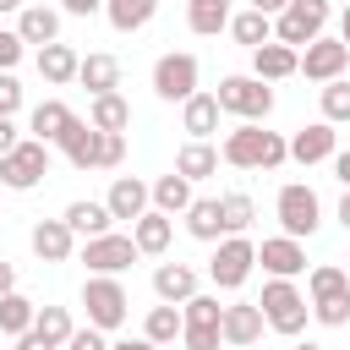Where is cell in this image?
I'll return each instance as SVG.
<instances>
[{"label":"cell","instance_id":"13","mask_svg":"<svg viewBox=\"0 0 350 350\" xmlns=\"http://www.w3.org/2000/svg\"><path fill=\"white\" fill-rule=\"evenodd\" d=\"M224 345H235V350H252L257 339H262V328H268V317H262V306L257 301H235V306H224Z\"/></svg>","mask_w":350,"mask_h":350},{"label":"cell","instance_id":"20","mask_svg":"<svg viewBox=\"0 0 350 350\" xmlns=\"http://www.w3.org/2000/svg\"><path fill=\"white\" fill-rule=\"evenodd\" d=\"M170 235H175V219H170V213H159V208H148L142 219H131V241H137V252H142V257L170 252Z\"/></svg>","mask_w":350,"mask_h":350},{"label":"cell","instance_id":"46","mask_svg":"<svg viewBox=\"0 0 350 350\" xmlns=\"http://www.w3.org/2000/svg\"><path fill=\"white\" fill-rule=\"evenodd\" d=\"M60 5H66V11H71V16H93V11H98V5H104V0H60Z\"/></svg>","mask_w":350,"mask_h":350},{"label":"cell","instance_id":"16","mask_svg":"<svg viewBox=\"0 0 350 350\" xmlns=\"http://www.w3.org/2000/svg\"><path fill=\"white\" fill-rule=\"evenodd\" d=\"M295 71H301V49H290V44H279V38H268V44L252 49V77L284 82V77H295Z\"/></svg>","mask_w":350,"mask_h":350},{"label":"cell","instance_id":"48","mask_svg":"<svg viewBox=\"0 0 350 350\" xmlns=\"http://www.w3.org/2000/svg\"><path fill=\"white\" fill-rule=\"evenodd\" d=\"M109 350H159V345H153V339H148V334H142V339H115V345H109Z\"/></svg>","mask_w":350,"mask_h":350},{"label":"cell","instance_id":"38","mask_svg":"<svg viewBox=\"0 0 350 350\" xmlns=\"http://www.w3.org/2000/svg\"><path fill=\"white\" fill-rule=\"evenodd\" d=\"M219 202H224V235H246L252 219H257V202H252L246 191H230V197H219Z\"/></svg>","mask_w":350,"mask_h":350},{"label":"cell","instance_id":"22","mask_svg":"<svg viewBox=\"0 0 350 350\" xmlns=\"http://www.w3.org/2000/svg\"><path fill=\"white\" fill-rule=\"evenodd\" d=\"M16 33H22V44H55L60 38V11H49V5H22V16H16Z\"/></svg>","mask_w":350,"mask_h":350},{"label":"cell","instance_id":"2","mask_svg":"<svg viewBox=\"0 0 350 350\" xmlns=\"http://www.w3.org/2000/svg\"><path fill=\"white\" fill-rule=\"evenodd\" d=\"M306 290H312V317L323 328H345L350 323V273L334 268V262H317L306 273Z\"/></svg>","mask_w":350,"mask_h":350},{"label":"cell","instance_id":"24","mask_svg":"<svg viewBox=\"0 0 350 350\" xmlns=\"http://www.w3.org/2000/svg\"><path fill=\"white\" fill-rule=\"evenodd\" d=\"M186 230H191L197 241H219V235H224V202H219V197H191Z\"/></svg>","mask_w":350,"mask_h":350},{"label":"cell","instance_id":"31","mask_svg":"<svg viewBox=\"0 0 350 350\" xmlns=\"http://www.w3.org/2000/svg\"><path fill=\"white\" fill-rule=\"evenodd\" d=\"M60 219H66V224H71L77 235H88V241H93V235H104V230L115 224V213H109V202H71V208H66Z\"/></svg>","mask_w":350,"mask_h":350},{"label":"cell","instance_id":"15","mask_svg":"<svg viewBox=\"0 0 350 350\" xmlns=\"http://www.w3.org/2000/svg\"><path fill=\"white\" fill-rule=\"evenodd\" d=\"M257 262H262L273 279H295V273H306V246H301L295 235H273V241L257 246Z\"/></svg>","mask_w":350,"mask_h":350},{"label":"cell","instance_id":"47","mask_svg":"<svg viewBox=\"0 0 350 350\" xmlns=\"http://www.w3.org/2000/svg\"><path fill=\"white\" fill-rule=\"evenodd\" d=\"M11 290H16V268L0 257V295H11Z\"/></svg>","mask_w":350,"mask_h":350},{"label":"cell","instance_id":"3","mask_svg":"<svg viewBox=\"0 0 350 350\" xmlns=\"http://www.w3.org/2000/svg\"><path fill=\"white\" fill-rule=\"evenodd\" d=\"M257 306H262L268 328H273V334H284V339H295V334L306 328V317H312V301H306V295H301L290 279H268Z\"/></svg>","mask_w":350,"mask_h":350},{"label":"cell","instance_id":"26","mask_svg":"<svg viewBox=\"0 0 350 350\" xmlns=\"http://www.w3.org/2000/svg\"><path fill=\"white\" fill-rule=\"evenodd\" d=\"M175 170H180L186 180H208V175L219 170V148H213V142H202V137H191V142L175 153Z\"/></svg>","mask_w":350,"mask_h":350},{"label":"cell","instance_id":"23","mask_svg":"<svg viewBox=\"0 0 350 350\" xmlns=\"http://www.w3.org/2000/svg\"><path fill=\"white\" fill-rule=\"evenodd\" d=\"M153 295L159 301H191L197 295V273L186 262H159L153 268Z\"/></svg>","mask_w":350,"mask_h":350},{"label":"cell","instance_id":"12","mask_svg":"<svg viewBox=\"0 0 350 350\" xmlns=\"http://www.w3.org/2000/svg\"><path fill=\"white\" fill-rule=\"evenodd\" d=\"M345 66H350V44L345 38H312L306 44V55H301V71H306V82H334V77H345Z\"/></svg>","mask_w":350,"mask_h":350},{"label":"cell","instance_id":"34","mask_svg":"<svg viewBox=\"0 0 350 350\" xmlns=\"http://www.w3.org/2000/svg\"><path fill=\"white\" fill-rule=\"evenodd\" d=\"M71 120H77V115H71L60 98H44V104L33 109V137H38V142H60Z\"/></svg>","mask_w":350,"mask_h":350},{"label":"cell","instance_id":"52","mask_svg":"<svg viewBox=\"0 0 350 350\" xmlns=\"http://www.w3.org/2000/svg\"><path fill=\"white\" fill-rule=\"evenodd\" d=\"M339 38H345V44H350V5H345V11H339Z\"/></svg>","mask_w":350,"mask_h":350},{"label":"cell","instance_id":"25","mask_svg":"<svg viewBox=\"0 0 350 350\" xmlns=\"http://www.w3.org/2000/svg\"><path fill=\"white\" fill-rule=\"evenodd\" d=\"M180 126L208 142V131H219V98H213V93H191V98L180 104Z\"/></svg>","mask_w":350,"mask_h":350},{"label":"cell","instance_id":"29","mask_svg":"<svg viewBox=\"0 0 350 350\" xmlns=\"http://www.w3.org/2000/svg\"><path fill=\"white\" fill-rule=\"evenodd\" d=\"M88 120H93L98 131H126V126H131V104H126L120 93H93Z\"/></svg>","mask_w":350,"mask_h":350},{"label":"cell","instance_id":"44","mask_svg":"<svg viewBox=\"0 0 350 350\" xmlns=\"http://www.w3.org/2000/svg\"><path fill=\"white\" fill-rule=\"evenodd\" d=\"M16 142H22V137H16V126H11V115H0V159H5V153H11Z\"/></svg>","mask_w":350,"mask_h":350},{"label":"cell","instance_id":"9","mask_svg":"<svg viewBox=\"0 0 350 350\" xmlns=\"http://www.w3.org/2000/svg\"><path fill=\"white\" fill-rule=\"evenodd\" d=\"M197 71H202L197 55H186V49L175 55V49H170V55H159V66H153V93H159L164 104H186V98L197 93Z\"/></svg>","mask_w":350,"mask_h":350},{"label":"cell","instance_id":"11","mask_svg":"<svg viewBox=\"0 0 350 350\" xmlns=\"http://www.w3.org/2000/svg\"><path fill=\"white\" fill-rule=\"evenodd\" d=\"M142 252H137V241L131 235H115V230H104V235H93L88 246H82V262L93 268V273H120V268H131Z\"/></svg>","mask_w":350,"mask_h":350},{"label":"cell","instance_id":"41","mask_svg":"<svg viewBox=\"0 0 350 350\" xmlns=\"http://www.w3.org/2000/svg\"><path fill=\"white\" fill-rule=\"evenodd\" d=\"M66 350H109V339H104V328L88 323V328H77V334L66 339Z\"/></svg>","mask_w":350,"mask_h":350},{"label":"cell","instance_id":"49","mask_svg":"<svg viewBox=\"0 0 350 350\" xmlns=\"http://www.w3.org/2000/svg\"><path fill=\"white\" fill-rule=\"evenodd\" d=\"M334 175L350 186V148H345V153H334Z\"/></svg>","mask_w":350,"mask_h":350},{"label":"cell","instance_id":"39","mask_svg":"<svg viewBox=\"0 0 350 350\" xmlns=\"http://www.w3.org/2000/svg\"><path fill=\"white\" fill-rule=\"evenodd\" d=\"M323 120H350V82L345 77L323 82Z\"/></svg>","mask_w":350,"mask_h":350},{"label":"cell","instance_id":"36","mask_svg":"<svg viewBox=\"0 0 350 350\" xmlns=\"http://www.w3.org/2000/svg\"><path fill=\"white\" fill-rule=\"evenodd\" d=\"M33 317H38V306H33L27 295H16V290H11V295H0V334H11V339H16V334H27V328H33Z\"/></svg>","mask_w":350,"mask_h":350},{"label":"cell","instance_id":"8","mask_svg":"<svg viewBox=\"0 0 350 350\" xmlns=\"http://www.w3.org/2000/svg\"><path fill=\"white\" fill-rule=\"evenodd\" d=\"M213 98H219V109H230V115H241V120H262V115L273 109V88H268L262 77H224Z\"/></svg>","mask_w":350,"mask_h":350},{"label":"cell","instance_id":"30","mask_svg":"<svg viewBox=\"0 0 350 350\" xmlns=\"http://www.w3.org/2000/svg\"><path fill=\"white\" fill-rule=\"evenodd\" d=\"M153 208L170 213V219L186 213V208H191V180H186L180 170H175V175H159V180H153Z\"/></svg>","mask_w":350,"mask_h":350},{"label":"cell","instance_id":"51","mask_svg":"<svg viewBox=\"0 0 350 350\" xmlns=\"http://www.w3.org/2000/svg\"><path fill=\"white\" fill-rule=\"evenodd\" d=\"M339 224L350 230V186H345V197H339Z\"/></svg>","mask_w":350,"mask_h":350},{"label":"cell","instance_id":"42","mask_svg":"<svg viewBox=\"0 0 350 350\" xmlns=\"http://www.w3.org/2000/svg\"><path fill=\"white\" fill-rule=\"evenodd\" d=\"M22 109V82L11 71H0V115H16Z\"/></svg>","mask_w":350,"mask_h":350},{"label":"cell","instance_id":"7","mask_svg":"<svg viewBox=\"0 0 350 350\" xmlns=\"http://www.w3.org/2000/svg\"><path fill=\"white\" fill-rule=\"evenodd\" d=\"M44 175H49V142H38V137H22L0 159V186H11V191H33Z\"/></svg>","mask_w":350,"mask_h":350},{"label":"cell","instance_id":"19","mask_svg":"<svg viewBox=\"0 0 350 350\" xmlns=\"http://www.w3.org/2000/svg\"><path fill=\"white\" fill-rule=\"evenodd\" d=\"M77 71H82V55L71 49V44H44L38 49V77L49 82V88H66V82H77Z\"/></svg>","mask_w":350,"mask_h":350},{"label":"cell","instance_id":"54","mask_svg":"<svg viewBox=\"0 0 350 350\" xmlns=\"http://www.w3.org/2000/svg\"><path fill=\"white\" fill-rule=\"evenodd\" d=\"M290 350H323V345H312V339H306V345H290Z\"/></svg>","mask_w":350,"mask_h":350},{"label":"cell","instance_id":"4","mask_svg":"<svg viewBox=\"0 0 350 350\" xmlns=\"http://www.w3.org/2000/svg\"><path fill=\"white\" fill-rule=\"evenodd\" d=\"M273 213H279L284 235H295V241L317 235V224H323V202H317V191H312L306 180H290V186H279V197H273Z\"/></svg>","mask_w":350,"mask_h":350},{"label":"cell","instance_id":"37","mask_svg":"<svg viewBox=\"0 0 350 350\" xmlns=\"http://www.w3.org/2000/svg\"><path fill=\"white\" fill-rule=\"evenodd\" d=\"M33 334H44L55 350H66V339H71L77 328H71V312H66V306H38V317H33Z\"/></svg>","mask_w":350,"mask_h":350},{"label":"cell","instance_id":"5","mask_svg":"<svg viewBox=\"0 0 350 350\" xmlns=\"http://www.w3.org/2000/svg\"><path fill=\"white\" fill-rule=\"evenodd\" d=\"M82 306H88V323L109 334V328H120V323H126L131 295H126V284H120L115 273H93V279L82 284Z\"/></svg>","mask_w":350,"mask_h":350},{"label":"cell","instance_id":"43","mask_svg":"<svg viewBox=\"0 0 350 350\" xmlns=\"http://www.w3.org/2000/svg\"><path fill=\"white\" fill-rule=\"evenodd\" d=\"M22 49H27V44H22V33H11V27H0V71H11V66L22 60Z\"/></svg>","mask_w":350,"mask_h":350},{"label":"cell","instance_id":"1","mask_svg":"<svg viewBox=\"0 0 350 350\" xmlns=\"http://www.w3.org/2000/svg\"><path fill=\"white\" fill-rule=\"evenodd\" d=\"M219 159L235 164V170H279V164L290 159V142H284L279 131H262L257 120H246V126H235V131L224 137Z\"/></svg>","mask_w":350,"mask_h":350},{"label":"cell","instance_id":"45","mask_svg":"<svg viewBox=\"0 0 350 350\" xmlns=\"http://www.w3.org/2000/svg\"><path fill=\"white\" fill-rule=\"evenodd\" d=\"M16 350H55V345H49L44 334H33V328H27V334H16Z\"/></svg>","mask_w":350,"mask_h":350},{"label":"cell","instance_id":"6","mask_svg":"<svg viewBox=\"0 0 350 350\" xmlns=\"http://www.w3.org/2000/svg\"><path fill=\"white\" fill-rule=\"evenodd\" d=\"M328 16H334L328 0H290V5L273 16V38L290 44V49H306V44L328 27Z\"/></svg>","mask_w":350,"mask_h":350},{"label":"cell","instance_id":"32","mask_svg":"<svg viewBox=\"0 0 350 350\" xmlns=\"http://www.w3.org/2000/svg\"><path fill=\"white\" fill-rule=\"evenodd\" d=\"M142 334H148L153 345H175V339L186 334V312H180L175 301H164V306H153V312H148V323H142Z\"/></svg>","mask_w":350,"mask_h":350},{"label":"cell","instance_id":"17","mask_svg":"<svg viewBox=\"0 0 350 350\" xmlns=\"http://www.w3.org/2000/svg\"><path fill=\"white\" fill-rule=\"evenodd\" d=\"M27 241H33V252H38V262H66V257L77 252V230H71L66 219H38Z\"/></svg>","mask_w":350,"mask_h":350},{"label":"cell","instance_id":"28","mask_svg":"<svg viewBox=\"0 0 350 350\" xmlns=\"http://www.w3.org/2000/svg\"><path fill=\"white\" fill-rule=\"evenodd\" d=\"M77 82H82L88 93H115V88H120V60H115V55H88L82 71H77Z\"/></svg>","mask_w":350,"mask_h":350},{"label":"cell","instance_id":"21","mask_svg":"<svg viewBox=\"0 0 350 350\" xmlns=\"http://www.w3.org/2000/svg\"><path fill=\"white\" fill-rule=\"evenodd\" d=\"M60 153L71 159V170H93L98 164V126L93 120H71L60 137Z\"/></svg>","mask_w":350,"mask_h":350},{"label":"cell","instance_id":"50","mask_svg":"<svg viewBox=\"0 0 350 350\" xmlns=\"http://www.w3.org/2000/svg\"><path fill=\"white\" fill-rule=\"evenodd\" d=\"M252 5H257V11H268V16H279V11L290 5V0H252Z\"/></svg>","mask_w":350,"mask_h":350},{"label":"cell","instance_id":"10","mask_svg":"<svg viewBox=\"0 0 350 350\" xmlns=\"http://www.w3.org/2000/svg\"><path fill=\"white\" fill-rule=\"evenodd\" d=\"M252 262H257V246H252L246 235H224L219 252H213V262H208V273H213L219 290H241L246 273H252Z\"/></svg>","mask_w":350,"mask_h":350},{"label":"cell","instance_id":"33","mask_svg":"<svg viewBox=\"0 0 350 350\" xmlns=\"http://www.w3.org/2000/svg\"><path fill=\"white\" fill-rule=\"evenodd\" d=\"M186 27L191 33H224L230 27V0H186Z\"/></svg>","mask_w":350,"mask_h":350},{"label":"cell","instance_id":"14","mask_svg":"<svg viewBox=\"0 0 350 350\" xmlns=\"http://www.w3.org/2000/svg\"><path fill=\"white\" fill-rule=\"evenodd\" d=\"M334 142H339L334 120H312V126H301V131L290 137V159H295V164H323V159L339 153Z\"/></svg>","mask_w":350,"mask_h":350},{"label":"cell","instance_id":"18","mask_svg":"<svg viewBox=\"0 0 350 350\" xmlns=\"http://www.w3.org/2000/svg\"><path fill=\"white\" fill-rule=\"evenodd\" d=\"M109 213L115 219H142L148 213V202H153V186L148 180H137V175H115V186H109Z\"/></svg>","mask_w":350,"mask_h":350},{"label":"cell","instance_id":"35","mask_svg":"<svg viewBox=\"0 0 350 350\" xmlns=\"http://www.w3.org/2000/svg\"><path fill=\"white\" fill-rule=\"evenodd\" d=\"M230 33H235V44H246V49H257V44H268L273 38V16L268 11H241V16H230Z\"/></svg>","mask_w":350,"mask_h":350},{"label":"cell","instance_id":"40","mask_svg":"<svg viewBox=\"0 0 350 350\" xmlns=\"http://www.w3.org/2000/svg\"><path fill=\"white\" fill-rule=\"evenodd\" d=\"M126 159V131H98V164L93 170H115Z\"/></svg>","mask_w":350,"mask_h":350},{"label":"cell","instance_id":"53","mask_svg":"<svg viewBox=\"0 0 350 350\" xmlns=\"http://www.w3.org/2000/svg\"><path fill=\"white\" fill-rule=\"evenodd\" d=\"M0 11H22V0H0Z\"/></svg>","mask_w":350,"mask_h":350},{"label":"cell","instance_id":"55","mask_svg":"<svg viewBox=\"0 0 350 350\" xmlns=\"http://www.w3.org/2000/svg\"><path fill=\"white\" fill-rule=\"evenodd\" d=\"M345 262H350V257H345Z\"/></svg>","mask_w":350,"mask_h":350},{"label":"cell","instance_id":"27","mask_svg":"<svg viewBox=\"0 0 350 350\" xmlns=\"http://www.w3.org/2000/svg\"><path fill=\"white\" fill-rule=\"evenodd\" d=\"M153 11H159V0H104V16H109L115 33H137V27H148Z\"/></svg>","mask_w":350,"mask_h":350}]
</instances>
